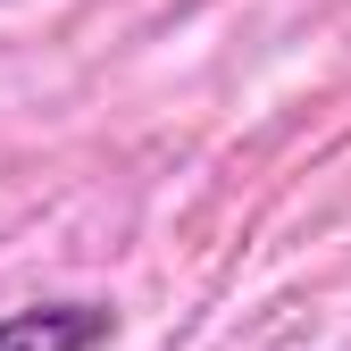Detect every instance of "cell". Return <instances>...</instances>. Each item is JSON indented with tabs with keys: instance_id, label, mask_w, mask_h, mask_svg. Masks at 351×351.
<instances>
[{
	"instance_id": "6da1fadb",
	"label": "cell",
	"mask_w": 351,
	"mask_h": 351,
	"mask_svg": "<svg viewBox=\"0 0 351 351\" xmlns=\"http://www.w3.org/2000/svg\"><path fill=\"white\" fill-rule=\"evenodd\" d=\"M117 310L109 301H25L0 318V351H109Z\"/></svg>"
}]
</instances>
